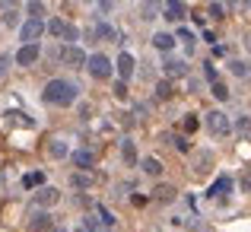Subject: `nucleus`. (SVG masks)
Instances as JSON below:
<instances>
[{
    "label": "nucleus",
    "mask_w": 251,
    "mask_h": 232,
    "mask_svg": "<svg viewBox=\"0 0 251 232\" xmlns=\"http://www.w3.org/2000/svg\"><path fill=\"white\" fill-rule=\"evenodd\" d=\"M42 35H45V19H32L29 16L23 26H19V42L23 45H35Z\"/></svg>",
    "instance_id": "5"
},
{
    "label": "nucleus",
    "mask_w": 251,
    "mask_h": 232,
    "mask_svg": "<svg viewBox=\"0 0 251 232\" xmlns=\"http://www.w3.org/2000/svg\"><path fill=\"white\" fill-rule=\"evenodd\" d=\"M156 99H172V83L169 79H159V83H156Z\"/></svg>",
    "instance_id": "30"
},
{
    "label": "nucleus",
    "mask_w": 251,
    "mask_h": 232,
    "mask_svg": "<svg viewBox=\"0 0 251 232\" xmlns=\"http://www.w3.org/2000/svg\"><path fill=\"white\" fill-rule=\"evenodd\" d=\"M115 70H118V79H124V83H127V79L134 77V70H137V61H134V54L121 51V54H118V64H115Z\"/></svg>",
    "instance_id": "9"
},
{
    "label": "nucleus",
    "mask_w": 251,
    "mask_h": 232,
    "mask_svg": "<svg viewBox=\"0 0 251 232\" xmlns=\"http://www.w3.org/2000/svg\"><path fill=\"white\" fill-rule=\"evenodd\" d=\"M96 216H99V223H102L105 229H111V226H115V213H111L108 207H102V204L96 207Z\"/></svg>",
    "instance_id": "20"
},
{
    "label": "nucleus",
    "mask_w": 251,
    "mask_h": 232,
    "mask_svg": "<svg viewBox=\"0 0 251 232\" xmlns=\"http://www.w3.org/2000/svg\"><path fill=\"white\" fill-rule=\"evenodd\" d=\"M229 3H235V0H229Z\"/></svg>",
    "instance_id": "44"
},
{
    "label": "nucleus",
    "mask_w": 251,
    "mask_h": 232,
    "mask_svg": "<svg viewBox=\"0 0 251 232\" xmlns=\"http://www.w3.org/2000/svg\"><path fill=\"white\" fill-rule=\"evenodd\" d=\"M140 13H143V19H147V23L159 19L162 16V0H143V3H140Z\"/></svg>",
    "instance_id": "14"
},
{
    "label": "nucleus",
    "mask_w": 251,
    "mask_h": 232,
    "mask_svg": "<svg viewBox=\"0 0 251 232\" xmlns=\"http://www.w3.org/2000/svg\"><path fill=\"white\" fill-rule=\"evenodd\" d=\"M76 232H86V229H83V226H80V229H76Z\"/></svg>",
    "instance_id": "43"
},
{
    "label": "nucleus",
    "mask_w": 251,
    "mask_h": 232,
    "mask_svg": "<svg viewBox=\"0 0 251 232\" xmlns=\"http://www.w3.org/2000/svg\"><path fill=\"white\" fill-rule=\"evenodd\" d=\"M57 201H61V191H57V188H48V184H42V188L35 191V207H38V210L54 207Z\"/></svg>",
    "instance_id": "8"
},
{
    "label": "nucleus",
    "mask_w": 251,
    "mask_h": 232,
    "mask_svg": "<svg viewBox=\"0 0 251 232\" xmlns=\"http://www.w3.org/2000/svg\"><path fill=\"white\" fill-rule=\"evenodd\" d=\"M86 70H89L92 79H111V74H115V67H111V61L105 54H89L86 57Z\"/></svg>",
    "instance_id": "3"
},
{
    "label": "nucleus",
    "mask_w": 251,
    "mask_h": 232,
    "mask_svg": "<svg viewBox=\"0 0 251 232\" xmlns=\"http://www.w3.org/2000/svg\"><path fill=\"white\" fill-rule=\"evenodd\" d=\"M3 26H6V29L19 26V10H13V6H10V10H3Z\"/></svg>",
    "instance_id": "29"
},
{
    "label": "nucleus",
    "mask_w": 251,
    "mask_h": 232,
    "mask_svg": "<svg viewBox=\"0 0 251 232\" xmlns=\"http://www.w3.org/2000/svg\"><path fill=\"white\" fill-rule=\"evenodd\" d=\"M57 57H61L64 67H86V51L76 48V45H64V48L57 51Z\"/></svg>",
    "instance_id": "6"
},
{
    "label": "nucleus",
    "mask_w": 251,
    "mask_h": 232,
    "mask_svg": "<svg viewBox=\"0 0 251 232\" xmlns=\"http://www.w3.org/2000/svg\"><path fill=\"white\" fill-rule=\"evenodd\" d=\"M48 232H67V226H57V223H54V226H51Z\"/></svg>",
    "instance_id": "41"
},
{
    "label": "nucleus",
    "mask_w": 251,
    "mask_h": 232,
    "mask_svg": "<svg viewBox=\"0 0 251 232\" xmlns=\"http://www.w3.org/2000/svg\"><path fill=\"white\" fill-rule=\"evenodd\" d=\"M42 99H45L48 105L67 108V105H74L76 99H80V86H76L74 79H64V77L48 79V83H45V89H42Z\"/></svg>",
    "instance_id": "1"
},
{
    "label": "nucleus",
    "mask_w": 251,
    "mask_h": 232,
    "mask_svg": "<svg viewBox=\"0 0 251 232\" xmlns=\"http://www.w3.org/2000/svg\"><path fill=\"white\" fill-rule=\"evenodd\" d=\"M162 70H166V77H169V79L188 77V61H181V57H166V64H162Z\"/></svg>",
    "instance_id": "10"
},
{
    "label": "nucleus",
    "mask_w": 251,
    "mask_h": 232,
    "mask_svg": "<svg viewBox=\"0 0 251 232\" xmlns=\"http://www.w3.org/2000/svg\"><path fill=\"white\" fill-rule=\"evenodd\" d=\"M70 159H74L76 169H92V165H96V153H92V150H76Z\"/></svg>",
    "instance_id": "15"
},
{
    "label": "nucleus",
    "mask_w": 251,
    "mask_h": 232,
    "mask_svg": "<svg viewBox=\"0 0 251 232\" xmlns=\"http://www.w3.org/2000/svg\"><path fill=\"white\" fill-rule=\"evenodd\" d=\"M232 130L239 137H251V115H239V121L232 124Z\"/></svg>",
    "instance_id": "19"
},
{
    "label": "nucleus",
    "mask_w": 251,
    "mask_h": 232,
    "mask_svg": "<svg viewBox=\"0 0 251 232\" xmlns=\"http://www.w3.org/2000/svg\"><path fill=\"white\" fill-rule=\"evenodd\" d=\"M42 184H45V172H29L23 178V188H42Z\"/></svg>",
    "instance_id": "21"
},
{
    "label": "nucleus",
    "mask_w": 251,
    "mask_h": 232,
    "mask_svg": "<svg viewBox=\"0 0 251 232\" xmlns=\"http://www.w3.org/2000/svg\"><path fill=\"white\" fill-rule=\"evenodd\" d=\"M140 169L143 172H147V175H162V162H159V159H156V156H147V159H143V162H140Z\"/></svg>",
    "instance_id": "18"
},
{
    "label": "nucleus",
    "mask_w": 251,
    "mask_h": 232,
    "mask_svg": "<svg viewBox=\"0 0 251 232\" xmlns=\"http://www.w3.org/2000/svg\"><path fill=\"white\" fill-rule=\"evenodd\" d=\"M111 89H115V96L121 99V102L127 99V83H124V79H115V86H111Z\"/></svg>",
    "instance_id": "33"
},
{
    "label": "nucleus",
    "mask_w": 251,
    "mask_h": 232,
    "mask_svg": "<svg viewBox=\"0 0 251 232\" xmlns=\"http://www.w3.org/2000/svg\"><path fill=\"white\" fill-rule=\"evenodd\" d=\"M178 38H181V42L188 45V54H191V51H194V42H197V35L188 29V26H181V29H178Z\"/></svg>",
    "instance_id": "22"
},
{
    "label": "nucleus",
    "mask_w": 251,
    "mask_h": 232,
    "mask_svg": "<svg viewBox=\"0 0 251 232\" xmlns=\"http://www.w3.org/2000/svg\"><path fill=\"white\" fill-rule=\"evenodd\" d=\"M213 96L220 99V102H229V86L223 83V79H213Z\"/></svg>",
    "instance_id": "25"
},
{
    "label": "nucleus",
    "mask_w": 251,
    "mask_h": 232,
    "mask_svg": "<svg viewBox=\"0 0 251 232\" xmlns=\"http://www.w3.org/2000/svg\"><path fill=\"white\" fill-rule=\"evenodd\" d=\"M229 191H232V178H229V175H223V178H216V181L210 184L207 197H210V201H213V197H226Z\"/></svg>",
    "instance_id": "13"
},
{
    "label": "nucleus",
    "mask_w": 251,
    "mask_h": 232,
    "mask_svg": "<svg viewBox=\"0 0 251 232\" xmlns=\"http://www.w3.org/2000/svg\"><path fill=\"white\" fill-rule=\"evenodd\" d=\"M38 57H42V48H38V42H35V45H23V48L16 51V57H13V64H19V67H32Z\"/></svg>",
    "instance_id": "7"
},
{
    "label": "nucleus",
    "mask_w": 251,
    "mask_h": 232,
    "mask_svg": "<svg viewBox=\"0 0 251 232\" xmlns=\"http://www.w3.org/2000/svg\"><path fill=\"white\" fill-rule=\"evenodd\" d=\"M162 16L172 19V23H181L184 19V3L181 0H162Z\"/></svg>",
    "instance_id": "12"
},
{
    "label": "nucleus",
    "mask_w": 251,
    "mask_h": 232,
    "mask_svg": "<svg viewBox=\"0 0 251 232\" xmlns=\"http://www.w3.org/2000/svg\"><path fill=\"white\" fill-rule=\"evenodd\" d=\"M70 184H74V188H89V184H92V178L80 172V175H74V178H70Z\"/></svg>",
    "instance_id": "32"
},
{
    "label": "nucleus",
    "mask_w": 251,
    "mask_h": 232,
    "mask_svg": "<svg viewBox=\"0 0 251 232\" xmlns=\"http://www.w3.org/2000/svg\"><path fill=\"white\" fill-rule=\"evenodd\" d=\"M121 156H124V162H127V165L137 162V153H134V143H130V140H121Z\"/></svg>",
    "instance_id": "24"
},
{
    "label": "nucleus",
    "mask_w": 251,
    "mask_h": 232,
    "mask_svg": "<svg viewBox=\"0 0 251 232\" xmlns=\"http://www.w3.org/2000/svg\"><path fill=\"white\" fill-rule=\"evenodd\" d=\"M229 70H232L235 77H248L251 74V64L248 61H232V64H229Z\"/></svg>",
    "instance_id": "27"
},
{
    "label": "nucleus",
    "mask_w": 251,
    "mask_h": 232,
    "mask_svg": "<svg viewBox=\"0 0 251 232\" xmlns=\"http://www.w3.org/2000/svg\"><path fill=\"white\" fill-rule=\"evenodd\" d=\"M153 48L169 54V51L175 48V35H169V32H156V35H153Z\"/></svg>",
    "instance_id": "16"
},
{
    "label": "nucleus",
    "mask_w": 251,
    "mask_h": 232,
    "mask_svg": "<svg viewBox=\"0 0 251 232\" xmlns=\"http://www.w3.org/2000/svg\"><path fill=\"white\" fill-rule=\"evenodd\" d=\"M242 191H248V194H251V172L242 175Z\"/></svg>",
    "instance_id": "38"
},
{
    "label": "nucleus",
    "mask_w": 251,
    "mask_h": 232,
    "mask_svg": "<svg viewBox=\"0 0 251 232\" xmlns=\"http://www.w3.org/2000/svg\"><path fill=\"white\" fill-rule=\"evenodd\" d=\"M172 143H175V150H178V153H188V150H191L188 137H181V134H178V137H175V140H172Z\"/></svg>",
    "instance_id": "35"
},
{
    "label": "nucleus",
    "mask_w": 251,
    "mask_h": 232,
    "mask_svg": "<svg viewBox=\"0 0 251 232\" xmlns=\"http://www.w3.org/2000/svg\"><path fill=\"white\" fill-rule=\"evenodd\" d=\"M45 32L64 38L67 45H76V42H80V29H76V26H70V23H64V19H51V23H45Z\"/></svg>",
    "instance_id": "2"
},
{
    "label": "nucleus",
    "mask_w": 251,
    "mask_h": 232,
    "mask_svg": "<svg viewBox=\"0 0 251 232\" xmlns=\"http://www.w3.org/2000/svg\"><path fill=\"white\" fill-rule=\"evenodd\" d=\"M51 156H54V159H64V156H70V147H67L64 140H54V143H51Z\"/></svg>",
    "instance_id": "26"
},
{
    "label": "nucleus",
    "mask_w": 251,
    "mask_h": 232,
    "mask_svg": "<svg viewBox=\"0 0 251 232\" xmlns=\"http://www.w3.org/2000/svg\"><path fill=\"white\" fill-rule=\"evenodd\" d=\"M86 3H92V0H86Z\"/></svg>",
    "instance_id": "45"
},
{
    "label": "nucleus",
    "mask_w": 251,
    "mask_h": 232,
    "mask_svg": "<svg viewBox=\"0 0 251 232\" xmlns=\"http://www.w3.org/2000/svg\"><path fill=\"white\" fill-rule=\"evenodd\" d=\"M25 10H29L32 19H45V3H42V0H29V3H25Z\"/></svg>",
    "instance_id": "23"
},
{
    "label": "nucleus",
    "mask_w": 251,
    "mask_h": 232,
    "mask_svg": "<svg viewBox=\"0 0 251 232\" xmlns=\"http://www.w3.org/2000/svg\"><path fill=\"white\" fill-rule=\"evenodd\" d=\"M13 3H19V0H0V6H3V10H10Z\"/></svg>",
    "instance_id": "40"
},
{
    "label": "nucleus",
    "mask_w": 251,
    "mask_h": 232,
    "mask_svg": "<svg viewBox=\"0 0 251 232\" xmlns=\"http://www.w3.org/2000/svg\"><path fill=\"white\" fill-rule=\"evenodd\" d=\"M178 197V191L172 188V184H156V191H153V201H159V204H172Z\"/></svg>",
    "instance_id": "17"
},
{
    "label": "nucleus",
    "mask_w": 251,
    "mask_h": 232,
    "mask_svg": "<svg viewBox=\"0 0 251 232\" xmlns=\"http://www.w3.org/2000/svg\"><path fill=\"white\" fill-rule=\"evenodd\" d=\"M10 64H13V57H10V54H0V77L10 70Z\"/></svg>",
    "instance_id": "37"
},
{
    "label": "nucleus",
    "mask_w": 251,
    "mask_h": 232,
    "mask_svg": "<svg viewBox=\"0 0 251 232\" xmlns=\"http://www.w3.org/2000/svg\"><path fill=\"white\" fill-rule=\"evenodd\" d=\"M83 229L86 232H105V226L99 223V216H83Z\"/></svg>",
    "instance_id": "28"
},
{
    "label": "nucleus",
    "mask_w": 251,
    "mask_h": 232,
    "mask_svg": "<svg viewBox=\"0 0 251 232\" xmlns=\"http://www.w3.org/2000/svg\"><path fill=\"white\" fill-rule=\"evenodd\" d=\"M203 77L213 83V79H220V74H216V67H213V61H203Z\"/></svg>",
    "instance_id": "34"
},
{
    "label": "nucleus",
    "mask_w": 251,
    "mask_h": 232,
    "mask_svg": "<svg viewBox=\"0 0 251 232\" xmlns=\"http://www.w3.org/2000/svg\"><path fill=\"white\" fill-rule=\"evenodd\" d=\"M203 124H207L210 137H229L232 134V121H229V115H223V111H210V115L203 118Z\"/></svg>",
    "instance_id": "4"
},
{
    "label": "nucleus",
    "mask_w": 251,
    "mask_h": 232,
    "mask_svg": "<svg viewBox=\"0 0 251 232\" xmlns=\"http://www.w3.org/2000/svg\"><path fill=\"white\" fill-rule=\"evenodd\" d=\"M130 201H134V207H143V204H147V197H143V194H134Z\"/></svg>",
    "instance_id": "39"
},
{
    "label": "nucleus",
    "mask_w": 251,
    "mask_h": 232,
    "mask_svg": "<svg viewBox=\"0 0 251 232\" xmlns=\"http://www.w3.org/2000/svg\"><path fill=\"white\" fill-rule=\"evenodd\" d=\"M51 226H54V216H51L48 210H35V213H32V223H29L32 232H48Z\"/></svg>",
    "instance_id": "11"
},
{
    "label": "nucleus",
    "mask_w": 251,
    "mask_h": 232,
    "mask_svg": "<svg viewBox=\"0 0 251 232\" xmlns=\"http://www.w3.org/2000/svg\"><path fill=\"white\" fill-rule=\"evenodd\" d=\"M245 48H248V54H251V32L245 35Z\"/></svg>",
    "instance_id": "42"
},
{
    "label": "nucleus",
    "mask_w": 251,
    "mask_h": 232,
    "mask_svg": "<svg viewBox=\"0 0 251 232\" xmlns=\"http://www.w3.org/2000/svg\"><path fill=\"white\" fill-rule=\"evenodd\" d=\"M197 128H201V121H197V115H184V130H188V137L194 134Z\"/></svg>",
    "instance_id": "31"
},
{
    "label": "nucleus",
    "mask_w": 251,
    "mask_h": 232,
    "mask_svg": "<svg viewBox=\"0 0 251 232\" xmlns=\"http://www.w3.org/2000/svg\"><path fill=\"white\" fill-rule=\"evenodd\" d=\"M210 16H213V19H223V16H226V6H223V3H210Z\"/></svg>",
    "instance_id": "36"
}]
</instances>
